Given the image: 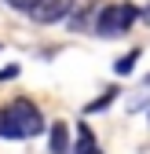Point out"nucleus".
Wrapping results in <instances>:
<instances>
[{"instance_id":"obj_12","label":"nucleus","mask_w":150,"mask_h":154,"mask_svg":"<svg viewBox=\"0 0 150 154\" xmlns=\"http://www.w3.org/2000/svg\"><path fill=\"white\" fill-rule=\"evenodd\" d=\"M146 81H150V77H146Z\"/></svg>"},{"instance_id":"obj_1","label":"nucleus","mask_w":150,"mask_h":154,"mask_svg":"<svg viewBox=\"0 0 150 154\" xmlns=\"http://www.w3.org/2000/svg\"><path fill=\"white\" fill-rule=\"evenodd\" d=\"M44 118L29 99H15L11 106L0 110V136L4 140H29V136H40Z\"/></svg>"},{"instance_id":"obj_9","label":"nucleus","mask_w":150,"mask_h":154,"mask_svg":"<svg viewBox=\"0 0 150 154\" xmlns=\"http://www.w3.org/2000/svg\"><path fill=\"white\" fill-rule=\"evenodd\" d=\"M8 4H11V8H33L37 0H8Z\"/></svg>"},{"instance_id":"obj_6","label":"nucleus","mask_w":150,"mask_h":154,"mask_svg":"<svg viewBox=\"0 0 150 154\" xmlns=\"http://www.w3.org/2000/svg\"><path fill=\"white\" fill-rule=\"evenodd\" d=\"M136 63H139V48H136V51H128L124 59H117L114 70H117V73H128V70H136Z\"/></svg>"},{"instance_id":"obj_3","label":"nucleus","mask_w":150,"mask_h":154,"mask_svg":"<svg viewBox=\"0 0 150 154\" xmlns=\"http://www.w3.org/2000/svg\"><path fill=\"white\" fill-rule=\"evenodd\" d=\"M70 8H73V0H37L29 11H33V22L51 26V22H59V18H66Z\"/></svg>"},{"instance_id":"obj_10","label":"nucleus","mask_w":150,"mask_h":154,"mask_svg":"<svg viewBox=\"0 0 150 154\" xmlns=\"http://www.w3.org/2000/svg\"><path fill=\"white\" fill-rule=\"evenodd\" d=\"M139 18H143V22H146V26H150V8H146V11H139Z\"/></svg>"},{"instance_id":"obj_8","label":"nucleus","mask_w":150,"mask_h":154,"mask_svg":"<svg viewBox=\"0 0 150 154\" xmlns=\"http://www.w3.org/2000/svg\"><path fill=\"white\" fill-rule=\"evenodd\" d=\"M11 77H18V66H4L0 70V81H11Z\"/></svg>"},{"instance_id":"obj_7","label":"nucleus","mask_w":150,"mask_h":154,"mask_svg":"<svg viewBox=\"0 0 150 154\" xmlns=\"http://www.w3.org/2000/svg\"><path fill=\"white\" fill-rule=\"evenodd\" d=\"M92 147H95V136H92L88 128H81V132H77V154H84V150H92Z\"/></svg>"},{"instance_id":"obj_5","label":"nucleus","mask_w":150,"mask_h":154,"mask_svg":"<svg viewBox=\"0 0 150 154\" xmlns=\"http://www.w3.org/2000/svg\"><path fill=\"white\" fill-rule=\"evenodd\" d=\"M117 99V88H106V95H99V99L95 103H92V106H84L88 114H95V110H106V103H114Z\"/></svg>"},{"instance_id":"obj_2","label":"nucleus","mask_w":150,"mask_h":154,"mask_svg":"<svg viewBox=\"0 0 150 154\" xmlns=\"http://www.w3.org/2000/svg\"><path fill=\"white\" fill-rule=\"evenodd\" d=\"M136 18H139V8H136V4H110V8L99 11L95 29H99L103 37H121V33L132 29Z\"/></svg>"},{"instance_id":"obj_4","label":"nucleus","mask_w":150,"mask_h":154,"mask_svg":"<svg viewBox=\"0 0 150 154\" xmlns=\"http://www.w3.org/2000/svg\"><path fill=\"white\" fill-rule=\"evenodd\" d=\"M51 154H70V128H66V121L51 125Z\"/></svg>"},{"instance_id":"obj_11","label":"nucleus","mask_w":150,"mask_h":154,"mask_svg":"<svg viewBox=\"0 0 150 154\" xmlns=\"http://www.w3.org/2000/svg\"><path fill=\"white\" fill-rule=\"evenodd\" d=\"M84 154H103V150H99V147H92V150H84Z\"/></svg>"}]
</instances>
